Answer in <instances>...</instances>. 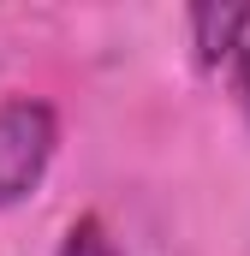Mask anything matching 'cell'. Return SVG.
<instances>
[{"instance_id":"obj_1","label":"cell","mask_w":250,"mask_h":256,"mask_svg":"<svg viewBox=\"0 0 250 256\" xmlns=\"http://www.w3.org/2000/svg\"><path fill=\"white\" fill-rule=\"evenodd\" d=\"M54 149H60V120L48 102H36V96L0 102V208L24 202L42 185Z\"/></svg>"},{"instance_id":"obj_2","label":"cell","mask_w":250,"mask_h":256,"mask_svg":"<svg viewBox=\"0 0 250 256\" xmlns=\"http://www.w3.org/2000/svg\"><path fill=\"white\" fill-rule=\"evenodd\" d=\"M244 42H250V6H190V54L202 72L232 66Z\"/></svg>"},{"instance_id":"obj_3","label":"cell","mask_w":250,"mask_h":256,"mask_svg":"<svg viewBox=\"0 0 250 256\" xmlns=\"http://www.w3.org/2000/svg\"><path fill=\"white\" fill-rule=\"evenodd\" d=\"M60 256H120V244L108 238L102 214H78L66 226V238H60Z\"/></svg>"},{"instance_id":"obj_4","label":"cell","mask_w":250,"mask_h":256,"mask_svg":"<svg viewBox=\"0 0 250 256\" xmlns=\"http://www.w3.org/2000/svg\"><path fill=\"white\" fill-rule=\"evenodd\" d=\"M226 90H232V102H238V114H244V126H250V42L226 66Z\"/></svg>"}]
</instances>
